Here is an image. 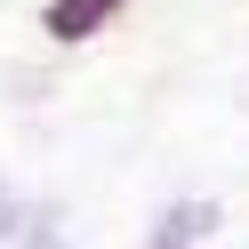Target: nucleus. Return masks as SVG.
Wrapping results in <instances>:
<instances>
[{
	"label": "nucleus",
	"mask_w": 249,
	"mask_h": 249,
	"mask_svg": "<svg viewBox=\"0 0 249 249\" xmlns=\"http://www.w3.org/2000/svg\"><path fill=\"white\" fill-rule=\"evenodd\" d=\"M209 225H217V209H209V201H177V209H161V233H153V249H193Z\"/></svg>",
	"instance_id": "f257e3e1"
},
{
	"label": "nucleus",
	"mask_w": 249,
	"mask_h": 249,
	"mask_svg": "<svg viewBox=\"0 0 249 249\" xmlns=\"http://www.w3.org/2000/svg\"><path fill=\"white\" fill-rule=\"evenodd\" d=\"M105 8H113V0H56V33H89Z\"/></svg>",
	"instance_id": "f03ea898"
},
{
	"label": "nucleus",
	"mask_w": 249,
	"mask_h": 249,
	"mask_svg": "<svg viewBox=\"0 0 249 249\" xmlns=\"http://www.w3.org/2000/svg\"><path fill=\"white\" fill-rule=\"evenodd\" d=\"M17 233H24V209H17V193L0 185V241H17Z\"/></svg>",
	"instance_id": "7ed1b4c3"
},
{
	"label": "nucleus",
	"mask_w": 249,
	"mask_h": 249,
	"mask_svg": "<svg viewBox=\"0 0 249 249\" xmlns=\"http://www.w3.org/2000/svg\"><path fill=\"white\" fill-rule=\"evenodd\" d=\"M24 249H65V241H56L49 225H24Z\"/></svg>",
	"instance_id": "20e7f679"
}]
</instances>
